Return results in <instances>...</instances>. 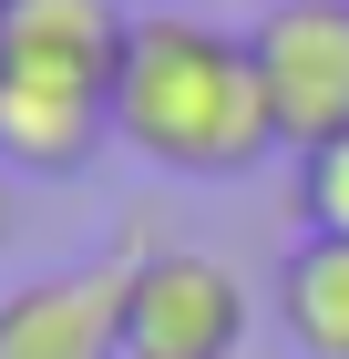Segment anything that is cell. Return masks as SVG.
I'll return each instance as SVG.
<instances>
[{
	"label": "cell",
	"mask_w": 349,
	"mask_h": 359,
	"mask_svg": "<svg viewBox=\"0 0 349 359\" xmlns=\"http://www.w3.org/2000/svg\"><path fill=\"white\" fill-rule=\"evenodd\" d=\"M113 134L164 175H246L257 154H277L246 31H216L195 11H134L113 72Z\"/></svg>",
	"instance_id": "obj_1"
},
{
	"label": "cell",
	"mask_w": 349,
	"mask_h": 359,
	"mask_svg": "<svg viewBox=\"0 0 349 359\" xmlns=\"http://www.w3.org/2000/svg\"><path fill=\"white\" fill-rule=\"evenodd\" d=\"M246 62L288 154H319L349 134V0H268L246 21Z\"/></svg>",
	"instance_id": "obj_2"
},
{
	"label": "cell",
	"mask_w": 349,
	"mask_h": 359,
	"mask_svg": "<svg viewBox=\"0 0 349 359\" xmlns=\"http://www.w3.org/2000/svg\"><path fill=\"white\" fill-rule=\"evenodd\" d=\"M246 277L206 247H134L124 267V359H237L246 349Z\"/></svg>",
	"instance_id": "obj_3"
},
{
	"label": "cell",
	"mask_w": 349,
	"mask_h": 359,
	"mask_svg": "<svg viewBox=\"0 0 349 359\" xmlns=\"http://www.w3.org/2000/svg\"><path fill=\"white\" fill-rule=\"evenodd\" d=\"M124 267H134V247L21 277L0 298V359H124Z\"/></svg>",
	"instance_id": "obj_4"
},
{
	"label": "cell",
	"mask_w": 349,
	"mask_h": 359,
	"mask_svg": "<svg viewBox=\"0 0 349 359\" xmlns=\"http://www.w3.org/2000/svg\"><path fill=\"white\" fill-rule=\"evenodd\" d=\"M124 41H134L124 0H0V72H31V83L113 93Z\"/></svg>",
	"instance_id": "obj_5"
},
{
	"label": "cell",
	"mask_w": 349,
	"mask_h": 359,
	"mask_svg": "<svg viewBox=\"0 0 349 359\" xmlns=\"http://www.w3.org/2000/svg\"><path fill=\"white\" fill-rule=\"evenodd\" d=\"M113 144V93L0 72V175H82Z\"/></svg>",
	"instance_id": "obj_6"
},
{
	"label": "cell",
	"mask_w": 349,
	"mask_h": 359,
	"mask_svg": "<svg viewBox=\"0 0 349 359\" xmlns=\"http://www.w3.org/2000/svg\"><path fill=\"white\" fill-rule=\"evenodd\" d=\"M277 329L298 359H349V247L339 236H298L277 257Z\"/></svg>",
	"instance_id": "obj_7"
},
{
	"label": "cell",
	"mask_w": 349,
	"mask_h": 359,
	"mask_svg": "<svg viewBox=\"0 0 349 359\" xmlns=\"http://www.w3.org/2000/svg\"><path fill=\"white\" fill-rule=\"evenodd\" d=\"M298 205H308V236H339L349 247V134L298 154Z\"/></svg>",
	"instance_id": "obj_8"
},
{
	"label": "cell",
	"mask_w": 349,
	"mask_h": 359,
	"mask_svg": "<svg viewBox=\"0 0 349 359\" xmlns=\"http://www.w3.org/2000/svg\"><path fill=\"white\" fill-rule=\"evenodd\" d=\"M0 247H11V175H0Z\"/></svg>",
	"instance_id": "obj_9"
},
{
	"label": "cell",
	"mask_w": 349,
	"mask_h": 359,
	"mask_svg": "<svg viewBox=\"0 0 349 359\" xmlns=\"http://www.w3.org/2000/svg\"><path fill=\"white\" fill-rule=\"evenodd\" d=\"M124 11H175V0H124Z\"/></svg>",
	"instance_id": "obj_10"
}]
</instances>
